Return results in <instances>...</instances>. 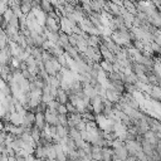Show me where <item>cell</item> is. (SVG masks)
Listing matches in <instances>:
<instances>
[{"instance_id":"cell-1","label":"cell","mask_w":161,"mask_h":161,"mask_svg":"<svg viewBox=\"0 0 161 161\" xmlns=\"http://www.w3.org/2000/svg\"><path fill=\"white\" fill-rule=\"evenodd\" d=\"M113 151H115V156L120 160H127L128 156H130V153L126 148V145H123L121 147H117V148H113Z\"/></svg>"},{"instance_id":"cell-2","label":"cell","mask_w":161,"mask_h":161,"mask_svg":"<svg viewBox=\"0 0 161 161\" xmlns=\"http://www.w3.org/2000/svg\"><path fill=\"white\" fill-rule=\"evenodd\" d=\"M45 147V156L47 158H57V150H55V146L54 143H49Z\"/></svg>"},{"instance_id":"cell-3","label":"cell","mask_w":161,"mask_h":161,"mask_svg":"<svg viewBox=\"0 0 161 161\" xmlns=\"http://www.w3.org/2000/svg\"><path fill=\"white\" fill-rule=\"evenodd\" d=\"M57 111H58V113H59V115H67L68 108H67V106H65V105H59V107L57 108Z\"/></svg>"},{"instance_id":"cell-4","label":"cell","mask_w":161,"mask_h":161,"mask_svg":"<svg viewBox=\"0 0 161 161\" xmlns=\"http://www.w3.org/2000/svg\"><path fill=\"white\" fill-rule=\"evenodd\" d=\"M0 161H9V156L7 152H2V158H0Z\"/></svg>"},{"instance_id":"cell-5","label":"cell","mask_w":161,"mask_h":161,"mask_svg":"<svg viewBox=\"0 0 161 161\" xmlns=\"http://www.w3.org/2000/svg\"><path fill=\"white\" fill-rule=\"evenodd\" d=\"M17 161H27L25 157H17Z\"/></svg>"},{"instance_id":"cell-6","label":"cell","mask_w":161,"mask_h":161,"mask_svg":"<svg viewBox=\"0 0 161 161\" xmlns=\"http://www.w3.org/2000/svg\"><path fill=\"white\" fill-rule=\"evenodd\" d=\"M45 161H59L58 158H47Z\"/></svg>"},{"instance_id":"cell-7","label":"cell","mask_w":161,"mask_h":161,"mask_svg":"<svg viewBox=\"0 0 161 161\" xmlns=\"http://www.w3.org/2000/svg\"><path fill=\"white\" fill-rule=\"evenodd\" d=\"M157 136H158V138H160V140H161V131H160V132H158V133H157Z\"/></svg>"}]
</instances>
